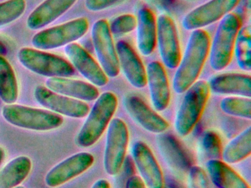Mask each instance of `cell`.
<instances>
[{
    "label": "cell",
    "instance_id": "35",
    "mask_svg": "<svg viewBox=\"0 0 251 188\" xmlns=\"http://www.w3.org/2000/svg\"><path fill=\"white\" fill-rule=\"evenodd\" d=\"M126 188H147V187L139 176L133 175L127 179Z\"/></svg>",
    "mask_w": 251,
    "mask_h": 188
},
{
    "label": "cell",
    "instance_id": "22",
    "mask_svg": "<svg viewBox=\"0 0 251 188\" xmlns=\"http://www.w3.org/2000/svg\"><path fill=\"white\" fill-rule=\"evenodd\" d=\"M157 143L161 155L173 170L186 173L192 167V160L179 141L169 134H159Z\"/></svg>",
    "mask_w": 251,
    "mask_h": 188
},
{
    "label": "cell",
    "instance_id": "2",
    "mask_svg": "<svg viewBox=\"0 0 251 188\" xmlns=\"http://www.w3.org/2000/svg\"><path fill=\"white\" fill-rule=\"evenodd\" d=\"M118 107L114 93L106 91L98 96L76 137V143L83 148L95 145L103 135Z\"/></svg>",
    "mask_w": 251,
    "mask_h": 188
},
{
    "label": "cell",
    "instance_id": "20",
    "mask_svg": "<svg viewBox=\"0 0 251 188\" xmlns=\"http://www.w3.org/2000/svg\"><path fill=\"white\" fill-rule=\"evenodd\" d=\"M208 84L210 91L217 95L251 97V78L245 73H222L213 76Z\"/></svg>",
    "mask_w": 251,
    "mask_h": 188
},
{
    "label": "cell",
    "instance_id": "38",
    "mask_svg": "<svg viewBox=\"0 0 251 188\" xmlns=\"http://www.w3.org/2000/svg\"><path fill=\"white\" fill-rule=\"evenodd\" d=\"M5 150L2 147L0 146V165L3 162L4 158H5Z\"/></svg>",
    "mask_w": 251,
    "mask_h": 188
},
{
    "label": "cell",
    "instance_id": "41",
    "mask_svg": "<svg viewBox=\"0 0 251 188\" xmlns=\"http://www.w3.org/2000/svg\"><path fill=\"white\" fill-rule=\"evenodd\" d=\"M25 188V187H23V186H18V187H17V188Z\"/></svg>",
    "mask_w": 251,
    "mask_h": 188
},
{
    "label": "cell",
    "instance_id": "32",
    "mask_svg": "<svg viewBox=\"0 0 251 188\" xmlns=\"http://www.w3.org/2000/svg\"><path fill=\"white\" fill-rule=\"evenodd\" d=\"M137 19L134 15L123 14L117 16L109 24L111 35L122 36L136 29Z\"/></svg>",
    "mask_w": 251,
    "mask_h": 188
},
{
    "label": "cell",
    "instance_id": "16",
    "mask_svg": "<svg viewBox=\"0 0 251 188\" xmlns=\"http://www.w3.org/2000/svg\"><path fill=\"white\" fill-rule=\"evenodd\" d=\"M133 161L148 188H164V176L153 153L146 143L138 141L132 148Z\"/></svg>",
    "mask_w": 251,
    "mask_h": 188
},
{
    "label": "cell",
    "instance_id": "25",
    "mask_svg": "<svg viewBox=\"0 0 251 188\" xmlns=\"http://www.w3.org/2000/svg\"><path fill=\"white\" fill-rule=\"evenodd\" d=\"M32 161L28 157L20 156L10 161L0 171V188L20 186L30 174Z\"/></svg>",
    "mask_w": 251,
    "mask_h": 188
},
{
    "label": "cell",
    "instance_id": "30",
    "mask_svg": "<svg viewBox=\"0 0 251 188\" xmlns=\"http://www.w3.org/2000/svg\"><path fill=\"white\" fill-rule=\"evenodd\" d=\"M26 0H7L0 3V27L15 22L26 10Z\"/></svg>",
    "mask_w": 251,
    "mask_h": 188
},
{
    "label": "cell",
    "instance_id": "17",
    "mask_svg": "<svg viewBox=\"0 0 251 188\" xmlns=\"http://www.w3.org/2000/svg\"><path fill=\"white\" fill-rule=\"evenodd\" d=\"M120 70H123L129 83L136 88L147 85V73L139 56L126 41H120L116 45Z\"/></svg>",
    "mask_w": 251,
    "mask_h": 188
},
{
    "label": "cell",
    "instance_id": "10",
    "mask_svg": "<svg viewBox=\"0 0 251 188\" xmlns=\"http://www.w3.org/2000/svg\"><path fill=\"white\" fill-rule=\"evenodd\" d=\"M240 0H209L191 10L182 20L186 30L202 29L231 13Z\"/></svg>",
    "mask_w": 251,
    "mask_h": 188
},
{
    "label": "cell",
    "instance_id": "3",
    "mask_svg": "<svg viewBox=\"0 0 251 188\" xmlns=\"http://www.w3.org/2000/svg\"><path fill=\"white\" fill-rule=\"evenodd\" d=\"M242 22L234 13L226 15L220 20L212 42L210 44V66L214 70H223L229 66L233 57L235 41Z\"/></svg>",
    "mask_w": 251,
    "mask_h": 188
},
{
    "label": "cell",
    "instance_id": "19",
    "mask_svg": "<svg viewBox=\"0 0 251 188\" xmlns=\"http://www.w3.org/2000/svg\"><path fill=\"white\" fill-rule=\"evenodd\" d=\"M45 87L57 94L83 101H94L100 95L98 88L92 84L68 77L48 78Z\"/></svg>",
    "mask_w": 251,
    "mask_h": 188
},
{
    "label": "cell",
    "instance_id": "27",
    "mask_svg": "<svg viewBox=\"0 0 251 188\" xmlns=\"http://www.w3.org/2000/svg\"><path fill=\"white\" fill-rule=\"evenodd\" d=\"M19 86L15 72L9 62L0 56V98L6 104H15Z\"/></svg>",
    "mask_w": 251,
    "mask_h": 188
},
{
    "label": "cell",
    "instance_id": "21",
    "mask_svg": "<svg viewBox=\"0 0 251 188\" xmlns=\"http://www.w3.org/2000/svg\"><path fill=\"white\" fill-rule=\"evenodd\" d=\"M77 0H45L29 15L27 26L31 30L42 29L68 11Z\"/></svg>",
    "mask_w": 251,
    "mask_h": 188
},
{
    "label": "cell",
    "instance_id": "12",
    "mask_svg": "<svg viewBox=\"0 0 251 188\" xmlns=\"http://www.w3.org/2000/svg\"><path fill=\"white\" fill-rule=\"evenodd\" d=\"M36 101L50 111L74 118H83L89 113V105L80 100L57 94L43 85L34 90Z\"/></svg>",
    "mask_w": 251,
    "mask_h": 188
},
{
    "label": "cell",
    "instance_id": "15",
    "mask_svg": "<svg viewBox=\"0 0 251 188\" xmlns=\"http://www.w3.org/2000/svg\"><path fill=\"white\" fill-rule=\"evenodd\" d=\"M124 106L129 116L139 126L151 133H164L168 129V122L151 109L137 95H128L124 100Z\"/></svg>",
    "mask_w": 251,
    "mask_h": 188
},
{
    "label": "cell",
    "instance_id": "23",
    "mask_svg": "<svg viewBox=\"0 0 251 188\" xmlns=\"http://www.w3.org/2000/svg\"><path fill=\"white\" fill-rule=\"evenodd\" d=\"M136 42L142 55H151L157 43V22L152 10L142 7L138 12Z\"/></svg>",
    "mask_w": 251,
    "mask_h": 188
},
{
    "label": "cell",
    "instance_id": "7",
    "mask_svg": "<svg viewBox=\"0 0 251 188\" xmlns=\"http://www.w3.org/2000/svg\"><path fill=\"white\" fill-rule=\"evenodd\" d=\"M89 27V22L86 18H77L37 32L32 38V45L39 50L66 47L84 36Z\"/></svg>",
    "mask_w": 251,
    "mask_h": 188
},
{
    "label": "cell",
    "instance_id": "4",
    "mask_svg": "<svg viewBox=\"0 0 251 188\" xmlns=\"http://www.w3.org/2000/svg\"><path fill=\"white\" fill-rule=\"evenodd\" d=\"M210 93L208 82L205 80L197 81L184 93L175 120L179 135L187 136L193 130L205 110Z\"/></svg>",
    "mask_w": 251,
    "mask_h": 188
},
{
    "label": "cell",
    "instance_id": "8",
    "mask_svg": "<svg viewBox=\"0 0 251 188\" xmlns=\"http://www.w3.org/2000/svg\"><path fill=\"white\" fill-rule=\"evenodd\" d=\"M129 143V131L126 122L115 118L110 122L106 135L103 165L109 176L120 173L126 160Z\"/></svg>",
    "mask_w": 251,
    "mask_h": 188
},
{
    "label": "cell",
    "instance_id": "1",
    "mask_svg": "<svg viewBox=\"0 0 251 188\" xmlns=\"http://www.w3.org/2000/svg\"><path fill=\"white\" fill-rule=\"evenodd\" d=\"M209 34L204 29L192 31L186 49L176 68L173 87L177 94H184L197 82L209 54Z\"/></svg>",
    "mask_w": 251,
    "mask_h": 188
},
{
    "label": "cell",
    "instance_id": "9",
    "mask_svg": "<svg viewBox=\"0 0 251 188\" xmlns=\"http://www.w3.org/2000/svg\"><path fill=\"white\" fill-rule=\"evenodd\" d=\"M92 38L97 57L103 71L108 78H115L120 73L117 50L109 23L106 19H99L92 26Z\"/></svg>",
    "mask_w": 251,
    "mask_h": 188
},
{
    "label": "cell",
    "instance_id": "31",
    "mask_svg": "<svg viewBox=\"0 0 251 188\" xmlns=\"http://www.w3.org/2000/svg\"><path fill=\"white\" fill-rule=\"evenodd\" d=\"M201 147L210 160H220L223 152V143L220 135L214 131L205 132L201 138Z\"/></svg>",
    "mask_w": 251,
    "mask_h": 188
},
{
    "label": "cell",
    "instance_id": "40",
    "mask_svg": "<svg viewBox=\"0 0 251 188\" xmlns=\"http://www.w3.org/2000/svg\"><path fill=\"white\" fill-rule=\"evenodd\" d=\"M245 4L246 7L250 9V7H251V0H245Z\"/></svg>",
    "mask_w": 251,
    "mask_h": 188
},
{
    "label": "cell",
    "instance_id": "24",
    "mask_svg": "<svg viewBox=\"0 0 251 188\" xmlns=\"http://www.w3.org/2000/svg\"><path fill=\"white\" fill-rule=\"evenodd\" d=\"M206 168L211 182L218 188H250L246 181L222 160H208Z\"/></svg>",
    "mask_w": 251,
    "mask_h": 188
},
{
    "label": "cell",
    "instance_id": "11",
    "mask_svg": "<svg viewBox=\"0 0 251 188\" xmlns=\"http://www.w3.org/2000/svg\"><path fill=\"white\" fill-rule=\"evenodd\" d=\"M157 43L163 63L175 69L181 59L180 41L177 26L171 16L161 14L157 20Z\"/></svg>",
    "mask_w": 251,
    "mask_h": 188
},
{
    "label": "cell",
    "instance_id": "34",
    "mask_svg": "<svg viewBox=\"0 0 251 188\" xmlns=\"http://www.w3.org/2000/svg\"><path fill=\"white\" fill-rule=\"evenodd\" d=\"M120 1V0H86L85 6L89 11L100 12L112 7Z\"/></svg>",
    "mask_w": 251,
    "mask_h": 188
},
{
    "label": "cell",
    "instance_id": "6",
    "mask_svg": "<svg viewBox=\"0 0 251 188\" xmlns=\"http://www.w3.org/2000/svg\"><path fill=\"white\" fill-rule=\"evenodd\" d=\"M18 59L30 71L48 78L69 77L75 73L73 65L65 59L37 48L23 47L19 51Z\"/></svg>",
    "mask_w": 251,
    "mask_h": 188
},
{
    "label": "cell",
    "instance_id": "37",
    "mask_svg": "<svg viewBox=\"0 0 251 188\" xmlns=\"http://www.w3.org/2000/svg\"><path fill=\"white\" fill-rule=\"evenodd\" d=\"M7 53H8V49H7L6 46L0 41V56L4 57L6 55Z\"/></svg>",
    "mask_w": 251,
    "mask_h": 188
},
{
    "label": "cell",
    "instance_id": "18",
    "mask_svg": "<svg viewBox=\"0 0 251 188\" xmlns=\"http://www.w3.org/2000/svg\"><path fill=\"white\" fill-rule=\"evenodd\" d=\"M147 84L152 106L156 111L165 110L170 105L171 92L167 72L158 61H152L146 69Z\"/></svg>",
    "mask_w": 251,
    "mask_h": 188
},
{
    "label": "cell",
    "instance_id": "14",
    "mask_svg": "<svg viewBox=\"0 0 251 188\" xmlns=\"http://www.w3.org/2000/svg\"><path fill=\"white\" fill-rule=\"evenodd\" d=\"M64 51L73 67L91 84L96 87H103L108 84V77L100 65L83 47L72 43L66 46Z\"/></svg>",
    "mask_w": 251,
    "mask_h": 188
},
{
    "label": "cell",
    "instance_id": "33",
    "mask_svg": "<svg viewBox=\"0 0 251 188\" xmlns=\"http://www.w3.org/2000/svg\"><path fill=\"white\" fill-rule=\"evenodd\" d=\"M188 172V188H208V178L202 167L192 165Z\"/></svg>",
    "mask_w": 251,
    "mask_h": 188
},
{
    "label": "cell",
    "instance_id": "39",
    "mask_svg": "<svg viewBox=\"0 0 251 188\" xmlns=\"http://www.w3.org/2000/svg\"><path fill=\"white\" fill-rule=\"evenodd\" d=\"M155 1H158L161 4H165V5H170V4H173L174 0H155Z\"/></svg>",
    "mask_w": 251,
    "mask_h": 188
},
{
    "label": "cell",
    "instance_id": "5",
    "mask_svg": "<svg viewBox=\"0 0 251 188\" xmlns=\"http://www.w3.org/2000/svg\"><path fill=\"white\" fill-rule=\"evenodd\" d=\"M2 116L14 126L39 132L58 129L64 123L61 115L21 104H5L2 108Z\"/></svg>",
    "mask_w": 251,
    "mask_h": 188
},
{
    "label": "cell",
    "instance_id": "28",
    "mask_svg": "<svg viewBox=\"0 0 251 188\" xmlns=\"http://www.w3.org/2000/svg\"><path fill=\"white\" fill-rule=\"evenodd\" d=\"M233 52L238 66L242 70H251V26L241 27L235 41Z\"/></svg>",
    "mask_w": 251,
    "mask_h": 188
},
{
    "label": "cell",
    "instance_id": "29",
    "mask_svg": "<svg viewBox=\"0 0 251 188\" xmlns=\"http://www.w3.org/2000/svg\"><path fill=\"white\" fill-rule=\"evenodd\" d=\"M220 108L229 116L251 120V98L248 97H226L220 102Z\"/></svg>",
    "mask_w": 251,
    "mask_h": 188
},
{
    "label": "cell",
    "instance_id": "36",
    "mask_svg": "<svg viewBox=\"0 0 251 188\" xmlns=\"http://www.w3.org/2000/svg\"><path fill=\"white\" fill-rule=\"evenodd\" d=\"M91 188H111V185L106 179H99L94 183Z\"/></svg>",
    "mask_w": 251,
    "mask_h": 188
},
{
    "label": "cell",
    "instance_id": "13",
    "mask_svg": "<svg viewBox=\"0 0 251 188\" xmlns=\"http://www.w3.org/2000/svg\"><path fill=\"white\" fill-rule=\"evenodd\" d=\"M95 163V157L89 152H80L70 156L54 166L45 177L50 188L61 186L89 170Z\"/></svg>",
    "mask_w": 251,
    "mask_h": 188
},
{
    "label": "cell",
    "instance_id": "26",
    "mask_svg": "<svg viewBox=\"0 0 251 188\" xmlns=\"http://www.w3.org/2000/svg\"><path fill=\"white\" fill-rule=\"evenodd\" d=\"M251 154V127L245 129L231 140L223 149L222 157L227 164H235Z\"/></svg>",
    "mask_w": 251,
    "mask_h": 188
}]
</instances>
